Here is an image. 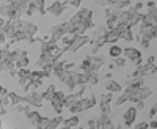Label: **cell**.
Instances as JSON below:
<instances>
[{"instance_id":"1","label":"cell","mask_w":157,"mask_h":129,"mask_svg":"<svg viewBox=\"0 0 157 129\" xmlns=\"http://www.w3.org/2000/svg\"><path fill=\"white\" fill-rule=\"evenodd\" d=\"M152 95V90L148 87V85H145L143 84L140 88H137L135 92L130 95V98H129V101L130 102H137V101H146L149 96Z\"/></svg>"},{"instance_id":"2","label":"cell","mask_w":157,"mask_h":129,"mask_svg":"<svg viewBox=\"0 0 157 129\" xmlns=\"http://www.w3.org/2000/svg\"><path fill=\"white\" fill-rule=\"evenodd\" d=\"M88 43H90V36H86L85 33L83 35H72L71 44L68 46V50H69V52H77L82 46H85Z\"/></svg>"},{"instance_id":"3","label":"cell","mask_w":157,"mask_h":129,"mask_svg":"<svg viewBox=\"0 0 157 129\" xmlns=\"http://www.w3.org/2000/svg\"><path fill=\"white\" fill-rule=\"evenodd\" d=\"M93 32H91V36H90V41H94V43H98L101 47L102 46H105V41H104V36H105V33H107V27L105 25H102V27H94V29H91Z\"/></svg>"},{"instance_id":"4","label":"cell","mask_w":157,"mask_h":129,"mask_svg":"<svg viewBox=\"0 0 157 129\" xmlns=\"http://www.w3.org/2000/svg\"><path fill=\"white\" fill-rule=\"evenodd\" d=\"M27 104L32 106V107H36V109L43 107L44 99H43L41 93L36 92V88H32V92H29V95H27Z\"/></svg>"},{"instance_id":"5","label":"cell","mask_w":157,"mask_h":129,"mask_svg":"<svg viewBox=\"0 0 157 129\" xmlns=\"http://www.w3.org/2000/svg\"><path fill=\"white\" fill-rule=\"evenodd\" d=\"M66 6H68V0H64V2H54L47 8V13L52 14L54 18H60L63 13L66 11Z\"/></svg>"},{"instance_id":"6","label":"cell","mask_w":157,"mask_h":129,"mask_svg":"<svg viewBox=\"0 0 157 129\" xmlns=\"http://www.w3.org/2000/svg\"><path fill=\"white\" fill-rule=\"evenodd\" d=\"M78 104H80V110L82 112H86V110H90V109H93L96 104H98V99H96V96L94 95H91V96H82L80 99H78Z\"/></svg>"},{"instance_id":"7","label":"cell","mask_w":157,"mask_h":129,"mask_svg":"<svg viewBox=\"0 0 157 129\" xmlns=\"http://www.w3.org/2000/svg\"><path fill=\"white\" fill-rule=\"evenodd\" d=\"M104 63H105V58L104 57H98V55L90 54V71L88 72H98L102 68Z\"/></svg>"},{"instance_id":"8","label":"cell","mask_w":157,"mask_h":129,"mask_svg":"<svg viewBox=\"0 0 157 129\" xmlns=\"http://www.w3.org/2000/svg\"><path fill=\"white\" fill-rule=\"evenodd\" d=\"M137 109L135 107H129L124 113H123V118H124V126L126 127H130L134 123H135V120H137Z\"/></svg>"},{"instance_id":"9","label":"cell","mask_w":157,"mask_h":129,"mask_svg":"<svg viewBox=\"0 0 157 129\" xmlns=\"http://www.w3.org/2000/svg\"><path fill=\"white\" fill-rule=\"evenodd\" d=\"M96 124L101 129H112V127H115V124H113V121L110 118V113H101V117L96 120Z\"/></svg>"},{"instance_id":"10","label":"cell","mask_w":157,"mask_h":129,"mask_svg":"<svg viewBox=\"0 0 157 129\" xmlns=\"http://www.w3.org/2000/svg\"><path fill=\"white\" fill-rule=\"evenodd\" d=\"M21 32L25 33V35H30V36H35L38 33V25L32 21H22V27H21Z\"/></svg>"},{"instance_id":"11","label":"cell","mask_w":157,"mask_h":129,"mask_svg":"<svg viewBox=\"0 0 157 129\" xmlns=\"http://www.w3.org/2000/svg\"><path fill=\"white\" fill-rule=\"evenodd\" d=\"M118 40H121V33L118 32L116 29L107 30L105 36H104V41H105V44H113V43H116Z\"/></svg>"},{"instance_id":"12","label":"cell","mask_w":157,"mask_h":129,"mask_svg":"<svg viewBox=\"0 0 157 129\" xmlns=\"http://www.w3.org/2000/svg\"><path fill=\"white\" fill-rule=\"evenodd\" d=\"M25 117L29 118V121H30V126H32V127L38 129V121H39V118H41V113L29 109L27 112H25Z\"/></svg>"},{"instance_id":"13","label":"cell","mask_w":157,"mask_h":129,"mask_svg":"<svg viewBox=\"0 0 157 129\" xmlns=\"http://www.w3.org/2000/svg\"><path fill=\"white\" fill-rule=\"evenodd\" d=\"M123 54L126 57V60H130V61H134L135 58L141 57V52L138 49H134V47H124L123 49Z\"/></svg>"},{"instance_id":"14","label":"cell","mask_w":157,"mask_h":129,"mask_svg":"<svg viewBox=\"0 0 157 129\" xmlns=\"http://www.w3.org/2000/svg\"><path fill=\"white\" fill-rule=\"evenodd\" d=\"M105 90H107V92H110V93H121L123 87H121V84L118 82V80L107 79V82H105Z\"/></svg>"},{"instance_id":"15","label":"cell","mask_w":157,"mask_h":129,"mask_svg":"<svg viewBox=\"0 0 157 129\" xmlns=\"http://www.w3.org/2000/svg\"><path fill=\"white\" fill-rule=\"evenodd\" d=\"M61 123L64 124V127H77L78 124H80V118L77 117V113H74L72 117H69V118H66V120L63 118Z\"/></svg>"},{"instance_id":"16","label":"cell","mask_w":157,"mask_h":129,"mask_svg":"<svg viewBox=\"0 0 157 129\" xmlns=\"http://www.w3.org/2000/svg\"><path fill=\"white\" fill-rule=\"evenodd\" d=\"M61 121H63L61 113H57V117H55V118H50V120H49V123H47L46 129H57V127L61 124Z\"/></svg>"},{"instance_id":"17","label":"cell","mask_w":157,"mask_h":129,"mask_svg":"<svg viewBox=\"0 0 157 129\" xmlns=\"http://www.w3.org/2000/svg\"><path fill=\"white\" fill-rule=\"evenodd\" d=\"M77 16L82 21H91L93 19V11L90 8H80V11H77Z\"/></svg>"},{"instance_id":"18","label":"cell","mask_w":157,"mask_h":129,"mask_svg":"<svg viewBox=\"0 0 157 129\" xmlns=\"http://www.w3.org/2000/svg\"><path fill=\"white\" fill-rule=\"evenodd\" d=\"M29 64H30V58H29V54H25L22 55L17 61H14V66L16 68H29Z\"/></svg>"},{"instance_id":"19","label":"cell","mask_w":157,"mask_h":129,"mask_svg":"<svg viewBox=\"0 0 157 129\" xmlns=\"http://www.w3.org/2000/svg\"><path fill=\"white\" fill-rule=\"evenodd\" d=\"M54 93H55V85H49V87L46 88V92L41 93V96H43L44 101H49V102H50V99L54 98Z\"/></svg>"},{"instance_id":"20","label":"cell","mask_w":157,"mask_h":129,"mask_svg":"<svg viewBox=\"0 0 157 129\" xmlns=\"http://www.w3.org/2000/svg\"><path fill=\"white\" fill-rule=\"evenodd\" d=\"M123 54V47H120V46H118V44H112L110 46V49H109V55L112 57V58H115V57H120Z\"/></svg>"},{"instance_id":"21","label":"cell","mask_w":157,"mask_h":129,"mask_svg":"<svg viewBox=\"0 0 157 129\" xmlns=\"http://www.w3.org/2000/svg\"><path fill=\"white\" fill-rule=\"evenodd\" d=\"M129 98H130V92H127V90H121L120 98L116 99V106H118V107L123 106L124 102H127V101H129Z\"/></svg>"},{"instance_id":"22","label":"cell","mask_w":157,"mask_h":129,"mask_svg":"<svg viewBox=\"0 0 157 129\" xmlns=\"http://www.w3.org/2000/svg\"><path fill=\"white\" fill-rule=\"evenodd\" d=\"M112 99H113V93H110V92H107V93L101 95V99H99V104H101V107H102V106H110Z\"/></svg>"},{"instance_id":"23","label":"cell","mask_w":157,"mask_h":129,"mask_svg":"<svg viewBox=\"0 0 157 129\" xmlns=\"http://www.w3.org/2000/svg\"><path fill=\"white\" fill-rule=\"evenodd\" d=\"M50 104H52V109L55 110V113H63V110H64L63 101H60V99H52Z\"/></svg>"},{"instance_id":"24","label":"cell","mask_w":157,"mask_h":129,"mask_svg":"<svg viewBox=\"0 0 157 129\" xmlns=\"http://www.w3.org/2000/svg\"><path fill=\"white\" fill-rule=\"evenodd\" d=\"M99 84V77L98 72H86V85H98Z\"/></svg>"},{"instance_id":"25","label":"cell","mask_w":157,"mask_h":129,"mask_svg":"<svg viewBox=\"0 0 157 129\" xmlns=\"http://www.w3.org/2000/svg\"><path fill=\"white\" fill-rule=\"evenodd\" d=\"M121 38H123L124 41H127V43H132V41H134V33H132V29L127 27L124 32H121Z\"/></svg>"},{"instance_id":"26","label":"cell","mask_w":157,"mask_h":129,"mask_svg":"<svg viewBox=\"0 0 157 129\" xmlns=\"http://www.w3.org/2000/svg\"><path fill=\"white\" fill-rule=\"evenodd\" d=\"M130 3V0H116V2L113 3V5H110V6H113V8H116V10H126Z\"/></svg>"},{"instance_id":"27","label":"cell","mask_w":157,"mask_h":129,"mask_svg":"<svg viewBox=\"0 0 157 129\" xmlns=\"http://www.w3.org/2000/svg\"><path fill=\"white\" fill-rule=\"evenodd\" d=\"M32 74V71L29 68H17V76L16 77H21V79H29Z\"/></svg>"},{"instance_id":"28","label":"cell","mask_w":157,"mask_h":129,"mask_svg":"<svg viewBox=\"0 0 157 129\" xmlns=\"http://www.w3.org/2000/svg\"><path fill=\"white\" fill-rule=\"evenodd\" d=\"M14 107H16V110H17V112H21V113H25V112H27V110L30 109V106L27 104V102H19V104H16Z\"/></svg>"},{"instance_id":"29","label":"cell","mask_w":157,"mask_h":129,"mask_svg":"<svg viewBox=\"0 0 157 129\" xmlns=\"http://www.w3.org/2000/svg\"><path fill=\"white\" fill-rule=\"evenodd\" d=\"M49 120L50 118H46V117H41L39 118V121H38V129H46V126H47V123H49Z\"/></svg>"},{"instance_id":"30","label":"cell","mask_w":157,"mask_h":129,"mask_svg":"<svg viewBox=\"0 0 157 129\" xmlns=\"http://www.w3.org/2000/svg\"><path fill=\"white\" fill-rule=\"evenodd\" d=\"M126 64V58H123L121 55L120 57H115V66H120V68H123Z\"/></svg>"},{"instance_id":"31","label":"cell","mask_w":157,"mask_h":129,"mask_svg":"<svg viewBox=\"0 0 157 129\" xmlns=\"http://www.w3.org/2000/svg\"><path fill=\"white\" fill-rule=\"evenodd\" d=\"M94 3H96L98 6H101V8H105V6H110V3H109V0H94Z\"/></svg>"},{"instance_id":"32","label":"cell","mask_w":157,"mask_h":129,"mask_svg":"<svg viewBox=\"0 0 157 129\" xmlns=\"http://www.w3.org/2000/svg\"><path fill=\"white\" fill-rule=\"evenodd\" d=\"M155 115H157V104H154L149 109V118H155Z\"/></svg>"},{"instance_id":"33","label":"cell","mask_w":157,"mask_h":129,"mask_svg":"<svg viewBox=\"0 0 157 129\" xmlns=\"http://www.w3.org/2000/svg\"><path fill=\"white\" fill-rule=\"evenodd\" d=\"M86 127H90V129H98L96 120H94V118H91V120H88V124H86Z\"/></svg>"},{"instance_id":"34","label":"cell","mask_w":157,"mask_h":129,"mask_svg":"<svg viewBox=\"0 0 157 129\" xmlns=\"http://www.w3.org/2000/svg\"><path fill=\"white\" fill-rule=\"evenodd\" d=\"M135 129H148V123H145V121H140L138 124H132Z\"/></svg>"},{"instance_id":"35","label":"cell","mask_w":157,"mask_h":129,"mask_svg":"<svg viewBox=\"0 0 157 129\" xmlns=\"http://www.w3.org/2000/svg\"><path fill=\"white\" fill-rule=\"evenodd\" d=\"M68 3H69V5H72L74 8H78V6L82 5V0H68Z\"/></svg>"},{"instance_id":"36","label":"cell","mask_w":157,"mask_h":129,"mask_svg":"<svg viewBox=\"0 0 157 129\" xmlns=\"http://www.w3.org/2000/svg\"><path fill=\"white\" fill-rule=\"evenodd\" d=\"M135 109H137V112H140V110H143V109H145V101H137L135 102Z\"/></svg>"},{"instance_id":"37","label":"cell","mask_w":157,"mask_h":129,"mask_svg":"<svg viewBox=\"0 0 157 129\" xmlns=\"http://www.w3.org/2000/svg\"><path fill=\"white\" fill-rule=\"evenodd\" d=\"M74 66H75L74 61H68V63L64 61V69H68V71H69V69H74Z\"/></svg>"},{"instance_id":"38","label":"cell","mask_w":157,"mask_h":129,"mask_svg":"<svg viewBox=\"0 0 157 129\" xmlns=\"http://www.w3.org/2000/svg\"><path fill=\"white\" fill-rule=\"evenodd\" d=\"M148 127L157 129V120H155V118H151V123H148Z\"/></svg>"},{"instance_id":"39","label":"cell","mask_w":157,"mask_h":129,"mask_svg":"<svg viewBox=\"0 0 157 129\" xmlns=\"http://www.w3.org/2000/svg\"><path fill=\"white\" fill-rule=\"evenodd\" d=\"M5 95H8V90L2 84H0V96H5Z\"/></svg>"},{"instance_id":"40","label":"cell","mask_w":157,"mask_h":129,"mask_svg":"<svg viewBox=\"0 0 157 129\" xmlns=\"http://www.w3.org/2000/svg\"><path fill=\"white\" fill-rule=\"evenodd\" d=\"M101 113H110V106H102L101 107Z\"/></svg>"},{"instance_id":"41","label":"cell","mask_w":157,"mask_h":129,"mask_svg":"<svg viewBox=\"0 0 157 129\" xmlns=\"http://www.w3.org/2000/svg\"><path fill=\"white\" fill-rule=\"evenodd\" d=\"M146 63H148V64H155V57H154V55H151V57H148V60H146Z\"/></svg>"},{"instance_id":"42","label":"cell","mask_w":157,"mask_h":129,"mask_svg":"<svg viewBox=\"0 0 157 129\" xmlns=\"http://www.w3.org/2000/svg\"><path fill=\"white\" fill-rule=\"evenodd\" d=\"M137 11H141L143 10V2H138V3H135V6H134Z\"/></svg>"},{"instance_id":"43","label":"cell","mask_w":157,"mask_h":129,"mask_svg":"<svg viewBox=\"0 0 157 129\" xmlns=\"http://www.w3.org/2000/svg\"><path fill=\"white\" fill-rule=\"evenodd\" d=\"M146 6H148V8H151V6H155V0H149V2L146 3Z\"/></svg>"},{"instance_id":"44","label":"cell","mask_w":157,"mask_h":129,"mask_svg":"<svg viewBox=\"0 0 157 129\" xmlns=\"http://www.w3.org/2000/svg\"><path fill=\"white\" fill-rule=\"evenodd\" d=\"M112 76H113V74H112V71H109V72L105 74V79H112Z\"/></svg>"},{"instance_id":"45","label":"cell","mask_w":157,"mask_h":129,"mask_svg":"<svg viewBox=\"0 0 157 129\" xmlns=\"http://www.w3.org/2000/svg\"><path fill=\"white\" fill-rule=\"evenodd\" d=\"M115 68V63H109V71H112Z\"/></svg>"},{"instance_id":"46","label":"cell","mask_w":157,"mask_h":129,"mask_svg":"<svg viewBox=\"0 0 157 129\" xmlns=\"http://www.w3.org/2000/svg\"><path fill=\"white\" fill-rule=\"evenodd\" d=\"M115 2H116V0H109V3H110V5H113Z\"/></svg>"},{"instance_id":"47","label":"cell","mask_w":157,"mask_h":129,"mask_svg":"<svg viewBox=\"0 0 157 129\" xmlns=\"http://www.w3.org/2000/svg\"><path fill=\"white\" fill-rule=\"evenodd\" d=\"M0 72H2V58H0Z\"/></svg>"},{"instance_id":"48","label":"cell","mask_w":157,"mask_h":129,"mask_svg":"<svg viewBox=\"0 0 157 129\" xmlns=\"http://www.w3.org/2000/svg\"><path fill=\"white\" fill-rule=\"evenodd\" d=\"M0 127H3V123H2V120H0Z\"/></svg>"},{"instance_id":"49","label":"cell","mask_w":157,"mask_h":129,"mask_svg":"<svg viewBox=\"0 0 157 129\" xmlns=\"http://www.w3.org/2000/svg\"><path fill=\"white\" fill-rule=\"evenodd\" d=\"M0 2H6V0H0Z\"/></svg>"},{"instance_id":"50","label":"cell","mask_w":157,"mask_h":129,"mask_svg":"<svg viewBox=\"0 0 157 129\" xmlns=\"http://www.w3.org/2000/svg\"><path fill=\"white\" fill-rule=\"evenodd\" d=\"M130 2H134V0H130Z\"/></svg>"}]
</instances>
